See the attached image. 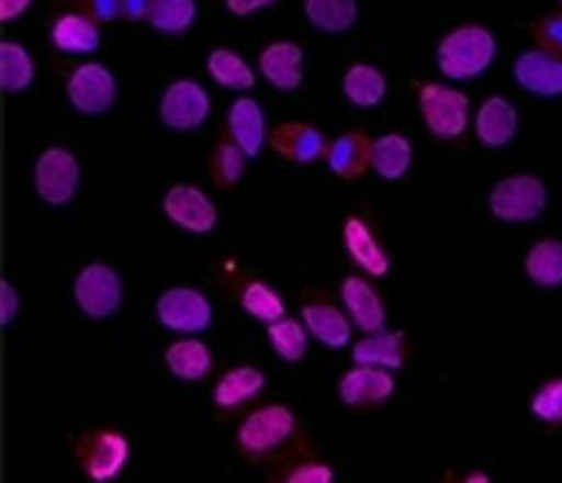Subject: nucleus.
<instances>
[{"instance_id": "1", "label": "nucleus", "mask_w": 562, "mask_h": 483, "mask_svg": "<svg viewBox=\"0 0 562 483\" xmlns=\"http://www.w3.org/2000/svg\"><path fill=\"white\" fill-rule=\"evenodd\" d=\"M497 56V37L481 23L453 26L435 47L436 68L447 80L456 83L483 77Z\"/></svg>"}, {"instance_id": "2", "label": "nucleus", "mask_w": 562, "mask_h": 483, "mask_svg": "<svg viewBox=\"0 0 562 483\" xmlns=\"http://www.w3.org/2000/svg\"><path fill=\"white\" fill-rule=\"evenodd\" d=\"M549 205V189L533 173L518 172L502 177L490 189L486 206L492 217L509 226L537 221Z\"/></svg>"}, {"instance_id": "3", "label": "nucleus", "mask_w": 562, "mask_h": 483, "mask_svg": "<svg viewBox=\"0 0 562 483\" xmlns=\"http://www.w3.org/2000/svg\"><path fill=\"white\" fill-rule=\"evenodd\" d=\"M417 110L424 127L440 141L461 139L473 122L469 96L449 83H423L417 91Z\"/></svg>"}, {"instance_id": "4", "label": "nucleus", "mask_w": 562, "mask_h": 483, "mask_svg": "<svg viewBox=\"0 0 562 483\" xmlns=\"http://www.w3.org/2000/svg\"><path fill=\"white\" fill-rule=\"evenodd\" d=\"M296 414L284 404H267L246 416L237 430V446L249 458H269L293 440Z\"/></svg>"}, {"instance_id": "5", "label": "nucleus", "mask_w": 562, "mask_h": 483, "mask_svg": "<svg viewBox=\"0 0 562 483\" xmlns=\"http://www.w3.org/2000/svg\"><path fill=\"white\" fill-rule=\"evenodd\" d=\"M78 467L87 479L106 483L119 479L131 458V443L119 430L94 428L83 431L74 446Z\"/></svg>"}, {"instance_id": "6", "label": "nucleus", "mask_w": 562, "mask_h": 483, "mask_svg": "<svg viewBox=\"0 0 562 483\" xmlns=\"http://www.w3.org/2000/svg\"><path fill=\"white\" fill-rule=\"evenodd\" d=\"M82 167L77 156L63 146H50L33 165V186L45 205L65 206L77 196Z\"/></svg>"}, {"instance_id": "7", "label": "nucleus", "mask_w": 562, "mask_h": 483, "mask_svg": "<svg viewBox=\"0 0 562 483\" xmlns=\"http://www.w3.org/2000/svg\"><path fill=\"white\" fill-rule=\"evenodd\" d=\"M66 98L77 113L101 116L116 103L119 82L110 66L101 61L80 63L66 80Z\"/></svg>"}, {"instance_id": "8", "label": "nucleus", "mask_w": 562, "mask_h": 483, "mask_svg": "<svg viewBox=\"0 0 562 483\" xmlns=\"http://www.w3.org/2000/svg\"><path fill=\"white\" fill-rule=\"evenodd\" d=\"M212 113V96L194 78H177L165 87L158 115L168 131L192 132L203 127Z\"/></svg>"}, {"instance_id": "9", "label": "nucleus", "mask_w": 562, "mask_h": 483, "mask_svg": "<svg viewBox=\"0 0 562 483\" xmlns=\"http://www.w3.org/2000/svg\"><path fill=\"white\" fill-rule=\"evenodd\" d=\"M74 299L89 319H110L122 307V279L108 263H89L75 278Z\"/></svg>"}, {"instance_id": "10", "label": "nucleus", "mask_w": 562, "mask_h": 483, "mask_svg": "<svg viewBox=\"0 0 562 483\" xmlns=\"http://www.w3.org/2000/svg\"><path fill=\"white\" fill-rule=\"evenodd\" d=\"M156 317L168 332L196 335L212 326L213 307L196 288H168L156 300Z\"/></svg>"}, {"instance_id": "11", "label": "nucleus", "mask_w": 562, "mask_h": 483, "mask_svg": "<svg viewBox=\"0 0 562 483\" xmlns=\"http://www.w3.org/2000/svg\"><path fill=\"white\" fill-rule=\"evenodd\" d=\"M513 80L521 91L535 98H562L561 54L542 47L522 50L514 59Z\"/></svg>"}, {"instance_id": "12", "label": "nucleus", "mask_w": 562, "mask_h": 483, "mask_svg": "<svg viewBox=\"0 0 562 483\" xmlns=\"http://www.w3.org/2000/svg\"><path fill=\"white\" fill-rule=\"evenodd\" d=\"M164 212L171 224L191 234H210L218 224L215 201L194 184L171 186L164 196Z\"/></svg>"}, {"instance_id": "13", "label": "nucleus", "mask_w": 562, "mask_h": 483, "mask_svg": "<svg viewBox=\"0 0 562 483\" xmlns=\"http://www.w3.org/2000/svg\"><path fill=\"white\" fill-rule=\"evenodd\" d=\"M269 146L272 151L294 165H310L326 158V136L314 123L300 120H285L272 127L269 134Z\"/></svg>"}, {"instance_id": "14", "label": "nucleus", "mask_w": 562, "mask_h": 483, "mask_svg": "<svg viewBox=\"0 0 562 483\" xmlns=\"http://www.w3.org/2000/svg\"><path fill=\"white\" fill-rule=\"evenodd\" d=\"M257 71L276 91H297L305 82V50L285 38L269 42L258 54Z\"/></svg>"}, {"instance_id": "15", "label": "nucleus", "mask_w": 562, "mask_h": 483, "mask_svg": "<svg viewBox=\"0 0 562 483\" xmlns=\"http://www.w3.org/2000/svg\"><path fill=\"white\" fill-rule=\"evenodd\" d=\"M393 371L374 366L355 364L339 380V401L351 409L380 406L395 395Z\"/></svg>"}, {"instance_id": "16", "label": "nucleus", "mask_w": 562, "mask_h": 483, "mask_svg": "<svg viewBox=\"0 0 562 483\" xmlns=\"http://www.w3.org/2000/svg\"><path fill=\"white\" fill-rule=\"evenodd\" d=\"M471 123L481 146L502 149L518 136L519 111L506 96L492 94L481 101Z\"/></svg>"}, {"instance_id": "17", "label": "nucleus", "mask_w": 562, "mask_h": 483, "mask_svg": "<svg viewBox=\"0 0 562 483\" xmlns=\"http://www.w3.org/2000/svg\"><path fill=\"white\" fill-rule=\"evenodd\" d=\"M342 307L363 335L386 328L387 312L380 293L362 276H347L339 287Z\"/></svg>"}, {"instance_id": "18", "label": "nucleus", "mask_w": 562, "mask_h": 483, "mask_svg": "<svg viewBox=\"0 0 562 483\" xmlns=\"http://www.w3.org/2000/svg\"><path fill=\"white\" fill-rule=\"evenodd\" d=\"M228 137L239 146L245 155L257 158L266 144L269 143V127H267L266 111L257 99L249 96H239L227 111Z\"/></svg>"}, {"instance_id": "19", "label": "nucleus", "mask_w": 562, "mask_h": 483, "mask_svg": "<svg viewBox=\"0 0 562 483\" xmlns=\"http://www.w3.org/2000/svg\"><path fill=\"white\" fill-rule=\"evenodd\" d=\"M342 245L357 266L371 278H386L392 271V258L384 250L371 226L362 217L351 215L342 226Z\"/></svg>"}, {"instance_id": "20", "label": "nucleus", "mask_w": 562, "mask_h": 483, "mask_svg": "<svg viewBox=\"0 0 562 483\" xmlns=\"http://www.w3.org/2000/svg\"><path fill=\"white\" fill-rule=\"evenodd\" d=\"M372 139L367 132L348 131L329 143L326 160L333 176L345 182L360 181L371 170Z\"/></svg>"}, {"instance_id": "21", "label": "nucleus", "mask_w": 562, "mask_h": 483, "mask_svg": "<svg viewBox=\"0 0 562 483\" xmlns=\"http://www.w3.org/2000/svg\"><path fill=\"white\" fill-rule=\"evenodd\" d=\"M302 323L305 324L310 336H314L318 344L330 350L347 348L353 338V324L350 317L333 303H306L302 308Z\"/></svg>"}, {"instance_id": "22", "label": "nucleus", "mask_w": 562, "mask_h": 483, "mask_svg": "<svg viewBox=\"0 0 562 483\" xmlns=\"http://www.w3.org/2000/svg\"><path fill=\"white\" fill-rule=\"evenodd\" d=\"M49 41L54 49L70 56H89L101 47V25L86 14L71 11L54 20Z\"/></svg>"}, {"instance_id": "23", "label": "nucleus", "mask_w": 562, "mask_h": 483, "mask_svg": "<svg viewBox=\"0 0 562 483\" xmlns=\"http://www.w3.org/2000/svg\"><path fill=\"white\" fill-rule=\"evenodd\" d=\"M390 91L386 75L372 63L357 61L342 74L341 92L351 106L374 110L383 104Z\"/></svg>"}, {"instance_id": "24", "label": "nucleus", "mask_w": 562, "mask_h": 483, "mask_svg": "<svg viewBox=\"0 0 562 483\" xmlns=\"http://www.w3.org/2000/svg\"><path fill=\"white\" fill-rule=\"evenodd\" d=\"M414 165V144L402 132H384L372 139L371 170L386 182H398Z\"/></svg>"}, {"instance_id": "25", "label": "nucleus", "mask_w": 562, "mask_h": 483, "mask_svg": "<svg viewBox=\"0 0 562 483\" xmlns=\"http://www.w3.org/2000/svg\"><path fill=\"white\" fill-rule=\"evenodd\" d=\"M351 359L355 364L398 371L405 364V335L386 328L367 333L351 347Z\"/></svg>"}, {"instance_id": "26", "label": "nucleus", "mask_w": 562, "mask_h": 483, "mask_svg": "<svg viewBox=\"0 0 562 483\" xmlns=\"http://www.w3.org/2000/svg\"><path fill=\"white\" fill-rule=\"evenodd\" d=\"M206 71L216 86L225 91L245 92L254 91L257 86V70L231 47H215L210 50L206 58Z\"/></svg>"}, {"instance_id": "27", "label": "nucleus", "mask_w": 562, "mask_h": 483, "mask_svg": "<svg viewBox=\"0 0 562 483\" xmlns=\"http://www.w3.org/2000/svg\"><path fill=\"white\" fill-rule=\"evenodd\" d=\"M267 385L266 373L255 366H237L218 380L213 389V402L221 409H236L258 397Z\"/></svg>"}, {"instance_id": "28", "label": "nucleus", "mask_w": 562, "mask_h": 483, "mask_svg": "<svg viewBox=\"0 0 562 483\" xmlns=\"http://www.w3.org/2000/svg\"><path fill=\"white\" fill-rule=\"evenodd\" d=\"M303 16L317 32L341 35L360 20L359 0H302Z\"/></svg>"}, {"instance_id": "29", "label": "nucleus", "mask_w": 562, "mask_h": 483, "mask_svg": "<svg viewBox=\"0 0 562 483\" xmlns=\"http://www.w3.org/2000/svg\"><path fill=\"white\" fill-rule=\"evenodd\" d=\"M164 361L177 380L201 381L212 371L213 357L209 345L198 338H182L168 345Z\"/></svg>"}, {"instance_id": "30", "label": "nucleus", "mask_w": 562, "mask_h": 483, "mask_svg": "<svg viewBox=\"0 0 562 483\" xmlns=\"http://www.w3.org/2000/svg\"><path fill=\"white\" fill-rule=\"evenodd\" d=\"M522 271L531 283L540 288L562 287V242L542 238L535 242L522 258Z\"/></svg>"}, {"instance_id": "31", "label": "nucleus", "mask_w": 562, "mask_h": 483, "mask_svg": "<svg viewBox=\"0 0 562 483\" xmlns=\"http://www.w3.org/2000/svg\"><path fill=\"white\" fill-rule=\"evenodd\" d=\"M37 78L32 53L16 41L0 42V89L8 94L29 91Z\"/></svg>"}, {"instance_id": "32", "label": "nucleus", "mask_w": 562, "mask_h": 483, "mask_svg": "<svg viewBox=\"0 0 562 483\" xmlns=\"http://www.w3.org/2000/svg\"><path fill=\"white\" fill-rule=\"evenodd\" d=\"M248 156L231 137L218 141L209 158V173L215 188L231 191L236 188L246 173Z\"/></svg>"}, {"instance_id": "33", "label": "nucleus", "mask_w": 562, "mask_h": 483, "mask_svg": "<svg viewBox=\"0 0 562 483\" xmlns=\"http://www.w3.org/2000/svg\"><path fill=\"white\" fill-rule=\"evenodd\" d=\"M198 0H155L147 23L161 35H182L196 23Z\"/></svg>"}, {"instance_id": "34", "label": "nucleus", "mask_w": 562, "mask_h": 483, "mask_svg": "<svg viewBox=\"0 0 562 483\" xmlns=\"http://www.w3.org/2000/svg\"><path fill=\"white\" fill-rule=\"evenodd\" d=\"M269 344L279 359L288 364H297L303 361L308 350V332L305 324L293 317H282L267 328Z\"/></svg>"}, {"instance_id": "35", "label": "nucleus", "mask_w": 562, "mask_h": 483, "mask_svg": "<svg viewBox=\"0 0 562 483\" xmlns=\"http://www.w3.org/2000/svg\"><path fill=\"white\" fill-rule=\"evenodd\" d=\"M240 307L263 324H272L285 317V302L278 290L263 281H251L240 291Z\"/></svg>"}, {"instance_id": "36", "label": "nucleus", "mask_w": 562, "mask_h": 483, "mask_svg": "<svg viewBox=\"0 0 562 483\" xmlns=\"http://www.w3.org/2000/svg\"><path fill=\"white\" fill-rule=\"evenodd\" d=\"M530 411L538 422L562 425V377L550 378L535 390Z\"/></svg>"}, {"instance_id": "37", "label": "nucleus", "mask_w": 562, "mask_h": 483, "mask_svg": "<svg viewBox=\"0 0 562 483\" xmlns=\"http://www.w3.org/2000/svg\"><path fill=\"white\" fill-rule=\"evenodd\" d=\"M78 13L86 14L98 25H110L122 16V0H74Z\"/></svg>"}, {"instance_id": "38", "label": "nucleus", "mask_w": 562, "mask_h": 483, "mask_svg": "<svg viewBox=\"0 0 562 483\" xmlns=\"http://www.w3.org/2000/svg\"><path fill=\"white\" fill-rule=\"evenodd\" d=\"M335 480V470L326 463H302L290 471L285 482L290 483H330Z\"/></svg>"}, {"instance_id": "39", "label": "nucleus", "mask_w": 562, "mask_h": 483, "mask_svg": "<svg viewBox=\"0 0 562 483\" xmlns=\"http://www.w3.org/2000/svg\"><path fill=\"white\" fill-rule=\"evenodd\" d=\"M20 293L9 283L8 279L0 281V324L9 326L20 314Z\"/></svg>"}, {"instance_id": "40", "label": "nucleus", "mask_w": 562, "mask_h": 483, "mask_svg": "<svg viewBox=\"0 0 562 483\" xmlns=\"http://www.w3.org/2000/svg\"><path fill=\"white\" fill-rule=\"evenodd\" d=\"M278 2L279 0H224V5L233 16L251 18Z\"/></svg>"}, {"instance_id": "41", "label": "nucleus", "mask_w": 562, "mask_h": 483, "mask_svg": "<svg viewBox=\"0 0 562 483\" xmlns=\"http://www.w3.org/2000/svg\"><path fill=\"white\" fill-rule=\"evenodd\" d=\"M155 0H122V16L128 21H147Z\"/></svg>"}, {"instance_id": "42", "label": "nucleus", "mask_w": 562, "mask_h": 483, "mask_svg": "<svg viewBox=\"0 0 562 483\" xmlns=\"http://www.w3.org/2000/svg\"><path fill=\"white\" fill-rule=\"evenodd\" d=\"M33 0H0V21L11 23L29 13Z\"/></svg>"}, {"instance_id": "43", "label": "nucleus", "mask_w": 562, "mask_h": 483, "mask_svg": "<svg viewBox=\"0 0 562 483\" xmlns=\"http://www.w3.org/2000/svg\"><path fill=\"white\" fill-rule=\"evenodd\" d=\"M543 38L554 49L562 50V14L547 18L542 25Z\"/></svg>"}, {"instance_id": "44", "label": "nucleus", "mask_w": 562, "mask_h": 483, "mask_svg": "<svg viewBox=\"0 0 562 483\" xmlns=\"http://www.w3.org/2000/svg\"><path fill=\"white\" fill-rule=\"evenodd\" d=\"M465 482L468 483H490L492 479L486 475L485 471H471L468 476H465Z\"/></svg>"}, {"instance_id": "45", "label": "nucleus", "mask_w": 562, "mask_h": 483, "mask_svg": "<svg viewBox=\"0 0 562 483\" xmlns=\"http://www.w3.org/2000/svg\"><path fill=\"white\" fill-rule=\"evenodd\" d=\"M559 2H561V5H562V0H559Z\"/></svg>"}]
</instances>
